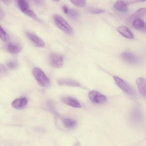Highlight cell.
Here are the masks:
<instances>
[{"label": "cell", "mask_w": 146, "mask_h": 146, "mask_svg": "<svg viewBox=\"0 0 146 146\" xmlns=\"http://www.w3.org/2000/svg\"><path fill=\"white\" fill-rule=\"evenodd\" d=\"M146 14V9L145 7L141 8L136 11L130 17V19H135L144 17Z\"/></svg>", "instance_id": "cell-15"}, {"label": "cell", "mask_w": 146, "mask_h": 146, "mask_svg": "<svg viewBox=\"0 0 146 146\" xmlns=\"http://www.w3.org/2000/svg\"><path fill=\"white\" fill-rule=\"evenodd\" d=\"M59 85L68 86H72L79 87L80 85L76 81L71 79H62L58 80L57 82Z\"/></svg>", "instance_id": "cell-14"}, {"label": "cell", "mask_w": 146, "mask_h": 146, "mask_svg": "<svg viewBox=\"0 0 146 146\" xmlns=\"http://www.w3.org/2000/svg\"><path fill=\"white\" fill-rule=\"evenodd\" d=\"M68 16L72 19H76L79 15L78 12L76 10L72 9H69L68 12L67 14Z\"/></svg>", "instance_id": "cell-21"}, {"label": "cell", "mask_w": 146, "mask_h": 146, "mask_svg": "<svg viewBox=\"0 0 146 146\" xmlns=\"http://www.w3.org/2000/svg\"><path fill=\"white\" fill-rule=\"evenodd\" d=\"M127 5L136 3L144 2L146 0H127L125 1Z\"/></svg>", "instance_id": "cell-26"}, {"label": "cell", "mask_w": 146, "mask_h": 146, "mask_svg": "<svg viewBox=\"0 0 146 146\" xmlns=\"http://www.w3.org/2000/svg\"><path fill=\"white\" fill-rule=\"evenodd\" d=\"M5 4L7 5H9L11 4L13 0H2Z\"/></svg>", "instance_id": "cell-29"}, {"label": "cell", "mask_w": 146, "mask_h": 146, "mask_svg": "<svg viewBox=\"0 0 146 146\" xmlns=\"http://www.w3.org/2000/svg\"><path fill=\"white\" fill-rule=\"evenodd\" d=\"M35 3L38 5H42L44 3V0H34Z\"/></svg>", "instance_id": "cell-27"}, {"label": "cell", "mask_w": 146, "mask_h": 146, "mask_svg": "<svg viewBox=\"0 0 146 146\" xmlns=\"http://www.w3.org/2000/svg\"><path fill=\"white\" fill-rule=\"evenodd\" d=\"M27 16L33 19L39 23H42V20L39 19L36 14L32 10L29 9L23 12Z\"/></svg>", "instance_id": "cell-18"}, {"label": "cell", "mask_w": 146, "mask_h": 146, "mask_svg": "<svg viewBox=\"0 0 146 146\" xmlns=\"http://www.w3.org/2000/svg\"><path fill=\"white\" fill-rule=\"evenodd\" d=\"M7 49L9 52L12 53H16L21 50L20 45L14 43H9L7 46Z\"/></svg>", "instance_id": "cell-16"}, {"label": "cell", "mask_w": 146, "mask_h": 146, "mask_svg": "<svg viewBox=\"0 0 146 146\" xmlns=\"http://www.w3.org/2000/svg\"><path fill=\"white\" fill-rule=\"evenodd\" d=\"M4 16V13L3 10L0 8V20L2 19Z\"/></svg>", "instance_id": "cell-30"}, {"label": "cell", "mask_w": 146, "mask_h": 146, "mask_svg": "<svg viewBox=\"0 0 146 146\" xmlns=\"http://www.w3.org/2000/svg\"><path fill=\"white\" fill-rule=\"evenodd\" d=\"M49 62L53 67L60 68L64 64L63 57L60 54L54 53H51L49 57Z\"/></svg>", "instance_id": "cell-4"}, {"label": "cell", "mask_w": 146, "mask_h": 146, "mask_svg": "<svg viewBox=\"0 0 146 146\" xmlns=\"http://www.w3.org/2000/svg\"><path fill=\"white\" fill-rule=\"evenodd\" d=\"M16 1L18 7L22 12L29 9L27 0H16Z\"/></svg>", "instance_id": "cell-19"}, {"label": "cell", "mask_w": 146, "mask_h": 146, "mask_svg": "<svg viewBox=\"0 0 146 146\" xmlns=\"http://www.w3.org/2000/svg\"><path fill=\"white\" fill-rule=\"evenodd\" d=\"M117 31L121 35L127 38L132 39L134 36L130 30L127 27L121 26L117 28Z\"/></svg>", "instance_id": "cell-10"}, {"label": "cell", "mask_w": 146, "mask_h": 146, "mask_svg": "<svg viewBox=\"0 0 146 146\" xmlns=\"http://www.w3.org/2000/svg\"><path fill=\"white\" fill-rule=\"evenodd\" d=\"M53 19L56 26L60 30L69 35L73 33V30L68 22L61 16L57 14L55 15Z\"/></svg>", "instance_id": "cell-1"}, {"label": "cell", "mask_w": 146, "mask_h": 146, "mask_svg": "<svg viewBox=\"0 0 146 146\" xmlns=\"http://www.w3.org/2000/svg\"><path fill=\"white\" fill-rule=\"evenodd\" d=\"M26 36L28 38L36 47L43 48L45 46V43L43 40L35 34L31 32H27Z\"/></svg>", "instance_id": "cell-7"}, {"label": "cell", "mask_w": 146, "mask_h": 146, "mask_svg": "<svg viewBox=\"0 0 146 146\" xmlns=\"http://www.w3.org/2000/svg\"><path fill=\"white\" fill-rule=\"evenodd\" d=\"M136 83L141 94L143 96H146V80L142 78H139L136 80Z\"/></svg>", "instance_id": "cell-9"}, {"label": "cell", "mask_w": 146, "mask_h": 146, "mask_svg": "<svg viewBox=\"0 0 146 146\" xmlns=\"http://www.w3.org/2000/svg\"><path fill=\"white\" fill-rule=\"evenodd\" d=\"M88 96L90 100L96 104H102L105 102L107 100L105 96L95 91L90 92Z\"/></svg>", "instance_id": "cell-5"}, {"label": "cell", "mask_w": 146, "mask_h": 146, "mask_svg": "<svg viewBox=\"0 0 146 146\" xmlns=\"http://www.w3.org/2000/svg\"><path fill=\"white\" fill-rule=\"evenodd\" d=\"M33 75L37 83L41 86L47 87L50 85V80L43 71L38 67L35 68L33 71Z\"/></svg>", "instance_id": "cell-2"}, {"label": "cell", "mask_w": 146, "mask_h": 146, "mask_svg": "<svg viewBox=\"0 0 146 146\" xmlns=\"http://www.w3.org/2000/svg\"><path fill=\"white\" fill-rule=\"evenodd\" d=\"M89 11L91 13L97 14L103 13L105 10L102 9L93 8L89 9Z\"/></svg>", "instance_id": "cell-24"}, {"label": "cell", "mask_w": 146, "mask_h": 146, "mask_svg": "<svg viewBox=\"0 0 146 146\" xmlns=\"http://www.w3.org/2000/svg\"><path fill=\"white\" fill-rule=\"evenodd\" d=\"M9 37L7 33L0 26V38L2 40L6 41L8 40Z\"/></svg>", "instance_id": "cell-22"}, {"label": "cell", "mask_w": 146, "mask_h": 146, "mask_svg": "<svg viewBox=\"0 0 146 146\" xmlns=\"http://www.w3.org/2000/svg\"><path fill=\"white\" fill-rule=\"evenodd\" d=\"M132 26L135 29L142 32L146 31V24L141 19H136L133 21Z\"/></svg>", "instance_id": "cell-11"}, {"label": "cell", "mask_w": 146, "mask_h": 146, "mask_svg": "<svg viewBox=\"0 0 146 146\" xmlns=\"http://www.w3.org/2000/svg\"><path fill=\"white\" fill-rule=\"evenodd\" d=\"M63 123L65 126L68 128L74 127L76 125V122L70 118H66L63 120Z\"/></svg>", "instance_id": "cell-17"}, {"label": "cell", "mask_w": 146, "mask_h": 146, "mask_svg": "<svg viewBox=\"0 0 146 146\" xmlns=\"http://www.w3.org/2000/svg\"><path fill=\"white\" fill-rule=\"evenodd\" d=\"M71 3L76 6L82 7L86 4V0H69Z\"/></svg>", "instance_id": "cell-20"}, {"label": "cell", "mask_w": 146, "mask_h": 146, "mask_svg": "<svg viewBox=\"0 0 146 146\" xmlns=\"http://www.w3.org/2000/svg\"><path fill=\"white\" fill-rule=\"evenodd\" d=\"M64 104L71 106L76 108H80L81 105L79 102L76 99L72 98L66 97L63 98L62 100Z\"/></svg>", "instance_id": "cell-13"}, {"label": "cell", "mask_w": 146, "mask_h": 146, "mask_svg": "<svg viewBox=\"0 0 146 146\" xmlns=\"http://www.w3.org/2000/svg\"><path fill=\"white\" fill-rule=\"evenodd\" d=\"M54 1H56V2H58L60 0H52Z\"/></svg>", "instance_id": "cell-31"}, {"label": "cell", "mask_w": 146, "mask_h": 146, "mask_svg": "<svg viewBox=\"0 0 146 146\" xmlns=\"http://www.w3.org/2000/svg\"><path fill=\"white\" fill-rule=\"evenodd\" d=\"M128 5L125 1L118 0L114 3L113 7L114 9L119 12L126 13L129 10Z\"/></svg>", "instance_id": "cell-8"}, {"label": "cell", "mask_w": 146, "mask_h": 146, "mask_svg": "<svg viewBox=\"0 0 146 146\" xmlns=\"http://www.w3.org/2000/svg\"><path fill=\"white\" fill-rule=\"evenodd\" d=\"M27 103L26 98H22L15 99L12 104V106L15 109H21L25 107Z\"/></svg>", "instance_id": "cell-12"}, {"label": "cell", "mask_w": 146, "mask_h": 146, "mask_svg": "<svg viewBox=\"0 0 146 146\" xmlns=\"http://www.w3.org/2000/svg\"><path fill=\"white\" fill-rule=\"evenodd\" d=\"M62 9L64 13L67 15L68 13L69 9L68 7L65 5H63L62 7Z\"/></svg>", "instance_id": "cell-28"}, {"label": "cell", "mask_w": 146, "mask_h": 146, "mask_svg": "<svg viewBox=\"0 0 146 146\" xmlns=\"http://www.w3.org/2000/svg\"><path fill=\"white\" fill-rule=\"evenodd\" d=\"M113 78L116 85L124 92L132 96L135 95L134 89L127 83L117 76H114Z\"/></svg>", "instance_id": "cell-3"}, {"label": "cell", "mask_w": 146, "mask_h": 146, "mask_svg": "<svg viewBox=\"0 0 146 146\" xmlns=\"http://www.w3.org/2000/svg\"><path fill=\"white\" fill-rule=\"evenodd\" d=\"M9 68L12 69H15L17 68L18 65V63L15 61H9L7 64Z\"/></svg>", "instance_id": "cell-25"}, {"label": "cell", "mask_w": 146, "mask_h": 146, "mask_svg": "<svg viewBox=\"0 0 146 146\" xmlns=\"http://www.w3.org/2000/svg\"><path fill=\"white\" fill-rule=\"evenodd\" d=\"M121 58L124 62L131 64L137 63L139 60L137 57L134 54L129 52H125L121 54Z\"/></svg>", "instance_id": "cell-6"}, {"label": "cell", "mask_w": 146, "mask_h": 146, "mask_svg": "<svg viewBox=\"0 0 146 146\" xmlns=\"http://www.w3.org/2000/svg\"><path fill=\"white\" fill-rule=\"evenodd\" d=\"M7 73V68L4 65L0 64V78L6 76Z\"/></svg>", "instance_id": "cell-23"}]
</instances>
